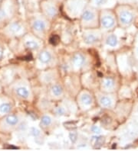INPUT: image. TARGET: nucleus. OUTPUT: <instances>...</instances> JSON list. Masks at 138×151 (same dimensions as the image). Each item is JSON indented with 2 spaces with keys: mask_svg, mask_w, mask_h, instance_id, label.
<instances>
[{
  "mask_svg": "<svg viewBox=\"0 0 138 151\" xmlns=\"http://www.w3.org/2000/svg\"><path fill=\"white\" fill-rule=\"evenodd\" d=\"M133 18H134V16H133L132 13H130L129 12H122L120 15V22L124 24H128L131 23Z\"/></svg>",
  "mask_w": 138,
  "mask_h": 151,
  "instance_id": "nucleus-1",
  "label": "nucleus"
},
{
  "mask_svg": "<svg viewBox=\"0 0 138 151\" xmlns=\"http://www.w3.org/2000/svg\"><path fill=\"white\" fill-rule=\"evenodd\" d=\"M114 23H115L114 19L111 16H106L105 17H103L102 19H101V24L105 28H111L114 25Z\"/></svg>",
  "mask_w": 138,
  "mask_h": 151,
  "instance_id": "nucleus-2",
  "label": "nucleus"
},
{
  "mask_svg": "<svg viewBox=\"0 0 138 151\" xmlns=\"http://www.w3.org/2000/svg\"><path fill=\"white\" fill-rule=\"evenodd\" d=\"M72 60H73V63L74 65L80 66L84 64V63H85V57H84L82 54H81V53H76V54L74 56Z\"/></svg>",
  "mask_w": 138,
  "mask_h": 151,
  "instance_id": "nucleus-3",
  "label": "nucleus"
},
{
  "mask_svg": "<svg viewBox=\"0 0 138 151\" xmlns=\"http://www.w3.org/2000/svg\"><path fill=\"white\" fill-rule=\"evenodd\" d=\"M51 59V56L50 53L48 51H42L39 54V60L43 64H48Z\"/></svg>",
  "mask_w": 138,
  "mask_h": 151,
  "instance_id": "nucleus-4",
  "label": "nucleus"
},
{
  "mask_svg": "<svg viewBox=\"0 0 138 151\" xmlns=\"http://www.w3.org/2000/svg\"><path fill=\"white\" fill-rule=\"evenodd\" d=\"M33 28L38 31H43L45 29V22L41 20H36L33 24Z\"/></svg>",
  "mask_w": 138,
  "mask_h": 151,
  "instance_id": "nucleus-5",
  "label": "nucleus"
},
{
  "mask_svg": "<svg viewBox=\"0 0 138 151\" xmlns=\"http://www.w3.org/2000/svg\"><path fill=\"white\" fill-rule=\"evenodd\" d=\"M98 41V37L96 36L94 34H91V35H87V36H85V41L86 44H92L95 43Z\"/></svg>",
  "mask_w": 138,
  "mask_h": 151,
  "instance_id": "nucleus-6",
  "label": "nucleus"
},
{
  "mask_svg": "<svg viewBox=\"0 0 138 151\" xmlns=\"http://www.w3.org/2000/svg\"><path fill=\"white\" fill-rule=\"evenodd\" d=\"M16 92L17 94L19 95L22 98H24V99H26L28 98L29 95V92L28 91L26 88L25 87H18L17 89H16Z\"/></svg>",
  "mask_w": 138,
  "mask_h": 151,
  "instance_id": "nucleus-7",
  "label": "nucleus"
},
{
  "mask_svg": "<svg viewBox=\"0 0 138 151\" xmlns=\"http://www.w3.org/2000/svg\"><path fill=\"white\" fill-rule=\"evenodd\" d=\"M5 121H6L8 125L13 126V125H16L18 124V118L16 115H9L5 118Z\"/></svg>",
  "mask_w": 138,
  "mask_h": 151,
  "instance_id": "nucleus-8",
  "label": "nucleus"
},
{
  "mask_svg": "<svg viewBox=\"0 0 138 151\" xmlns=\"http://www.w3.org/2000/svg\"><path fill=\"white\" fill-rule=\"evenodd\" d=\"M107 44L111 47H115L118 44V38L115 35H111L107 38Z\"/></svg>",
  "mask_w": 138,
  "mask_h": 151,
  "instance_id": "nucleus-9",
  "label": "nucleus"
},
{
  "mask_svg": "<svg viewBox=\"0 0 138 151\" xmlns=\"http://www.w3.org/2000/svg\"><path fill=\"white\" fill-rule=\"evenodd\" d=\"M82 18L86 22L92 21L94 18V14L92 11H85L82 15Z\"/></svg>",
  "mask_w": 138,
  "mask_h": 151,
  "instance_id": "nucleus-10",
  "label": "nucleus"
},
{
  "mask_svg": "<svg viewBox=\"0 0 138 151\" xmlns=\"http://www.w3.org/2000/svg\"><path fill=\"white\" fill-rule=\"evenodd\" d=\"M100 102L102 106L106 108L111 107L112 105V102L111 100V99H109L108 97H106V96L101 97V98H100Z\"/></svg>",
  "mask_w": 138,
  "mask_h": 151,
  "instance_id": "nucleus-11",
  "label": "nucleus"
},
{
  "mask_svg": "<svg viewBox=\"0 0 138 151\" xmlns=\"http://www.w3.org/2000/svg\"><path fill=\"white\" fill-rule=\"evenodd\" d=\"M10 110H11V105H9V103H2V105H0V112L2 114L8 113Z\"/></svg>",
  "mask_w": 138,
  "mask_h": 151,
  "instance_id": "nucleus-12",
  "label": "nucleus"
},
{
  "mask_svg": "<svg viewBox=\"0 0 138 151\" xmlns=\"http://www.w3.org/2000/svg\"><path fill=\"white\" fill-rule=\"evenodd\" d=\"M81 102H82L85 105H90L92 103V99L91 98L89 95L87 94H84L81 96Z\"/></svg>",
  "mask_w": 138,
  "mask_h": 151,
  "instance_id": "nucleus-13",
  "label": "nucleus"
},
{
  "mask_svg": "<svg viewBox=\"0 0 138 151\" xmlns=\"http://www.w3.org/2000/svg\"><path fill=\"white\" fill-rule=\"evenodd\" d=\"M51 91H52V93H53L55 95H56V96L61 95L62 94L63 92L62 88L58 85H54L53 87H52V89H51Z\"/></svg>",
  "mask_w": 138,
  "mask_h": 151,
  "instance_id": "nucleus-14",
  "label": "nucleus"
},
{
  "mask_svg": "<svg viewBox=\"0 0 138 151\" xmlns=\"http://www.w3.org/2000/svg\"><path fill=\"white\" fill-rule=\"evenodd\" d=\"M25 46L29 49H37L38 47V44L36 43V41H28L25 43Z\"/></svg>",
  "mask_w": 138,
  "mask_h": 151,
  "instance_id": "nucleus-15",
  "label": "nucleus"
},
{
  "mask_svg": "<svg viewBox=\"0 0 138 151\" xmlns=\"http://www.w3.org/2000/svg\"><path fill=\"white\" fill-rule=\"evenodd\" d=\"M21 26L17 23H13V24H12L11 26H10V31L12 32H13V33H18V31L21 30Z\"/></svg>",
  "mask_w": 138,
  "mask_h": 151,
  "instance_id": "nucleus-16",
  "label": "nucleus"
},
{
  "mask_svg": "<svg viewBox=\"0 0 138 151\" xmlns=\"http://www.w3.org/2000/svg\"><path fill=\"white\" fill-rule=\"evenodd\" d=\"M114 84V80L112 79H111V78H107V79H105V82H104V85H105V86L106 88H108V89L113 87Z\"/></svg>",
  "mask_w": 138,
  "mask_h": 151,
  "instance_id": "nucleus-17",
  "label": "nucleus"
},
{
  "mask_svg": "<svg viewBox=\"0 0 138 151\" xmlns=\"http://www.w3.org/2000/svg\"><path fill=\"white\" fill-rule=\"evenodd\" d=\"M42 123L45 126H49V125H51V118L49 116H47V115L43 116L42 118Z\"/></svg>",
  "mask_w": 138,
  "mask_h": 151,
  "instance_id": "nucleus-18",
  "label": "nucleus"
},
{
  "mask_svg": "<svg viewBox=\"0 0 138 151\" xmlns=\"http://www.w3.org/2000/svg\"><path fill=\"white\" fill-rule=\"evenodd\" d=\"M60 38L58 37V35H53L52 37L50 38V43L53 45H57L59 43Z\"/></svg>",
  "mask_w": 138,
  "mask_h": 151,
  "instance_id": "nucleus-19",
  "label": "nucleus"
},
{
  "mask_svg": "<svg viewBox=\"0 0 138 151\" xmlns=\"http://www.w3.org/2000/svg\"><path fill=\"white\" fill-rule=\"evenodd\" d=\"M30 132H31V135L33 136V137H38V136L40 135V131L38 129H37V128H36V127H31Z\"/></svg>",
  "mask_w": 138,
  "mask_h": 151,
  "instance_id": "nucleus-20",
  "label": "nucleus"
},
{
  "mask_svg": "<svg viewBox=\"0 0 138 151\" xmlns=\"http://www.w3.org/2000/svg\"><path fill=\"white\" fill-rule=\"evenodd\" d=\"M47 12L49 14V16H54L56 14L57 11H56V9L53 6H50L48 8V10H47Z\"/></svg>",
  "mask_w": 138,
  "mask_h": 151,
  "instance_id": "nucleus-21",
  "label": "nucleus"
},
{
  "mask_svg": "<svg viewBox=\"0 0 138 151\" xmlns=\"http://www.w3.org/2000/svg\"><path fill=\"white\" fill-rule=\"evenodd\" d=\"M69 137H70V139H71V142L74 143L77 140V137H78V136H77V134H75V133H71L70 134V135H69Z\"/></svg>",
  "mask_w": 138,
  "mask_h": 151,
  "instance_id": "nucleus-22",
  "label": "nucleus"
},
{
  "mask_svg": "<svg viewBox=\"0 0 138 151\" xmlns=\"http://www.w3.org/2000/svg\"><path fill=\"white\" fill-rule=\"evenodd\" d=\"M56 112H57V114H59V115H63V114H65V109H64L63 108L59 107L57 108Z\"/></svg>",
  "mask_w": 138,
  "mask_h": 151,
  "instance_id": "nucleus-23",
  "label": "nucleus"
},
{
  "mask_svg": "<svg viewBox=\"0 0 138 151\" xmlns=\"http://www.w3.org/2000/svg\"><path fill=\"white\" fill-rule=\"evenodd\" d=\"M92 131L94 133H95V134H99L100 132V128L99 127H98V126H94L92 127Z\"/></svg>",
  "mask_w": 138,
  "mask_h": 151,
  "instance_id": "nucleus-24",
  "label": "nucleus"
},
{
  "mask_svg": "<svg viewBox=\"0 0 138 151\" xmlns=\"http://www.w3.org/2000/svg\"><path fill=\"white\" fill-rule=\"evenodd\" d=\"M105 2H106V0H95L96 4L98 5H100L105 4Z\"/></svg>",
  "mask_w": 138,
  "mask_h": 151,
  "instance_id": "nucleus-25",
  "label": "nucleus"
},
{
  "mask_svg": "<svg viewBox=\"0 0 138 151\" xmlns=\"http://www.w3.org/2000/svg\"><path fill=\"white\" fill-rule=\"evenodd\" d=\"M5 17V12L2 10H0V19H2Z\"/></svg>",
  "mask_w": 138,
  "mask_h": 151,
  "instance_id": "nucleus-26",
  "label": "nucleus"
},
{
  "mask_svg": "<svg viewBox=\"0 0 138 151\" xmlns=\"http://www.w3.org/2000/svg\"><path fill=\"white\" fill-rule=\"evenodd\" d=\"M2 57V52H1V50H0V58Z\"/></svg>",
  "mask_w": 138,
  "mask_h": 151,
  "instance_id": "nucleus-27",
  "label": "nucleus"
}]
</instances>
